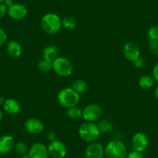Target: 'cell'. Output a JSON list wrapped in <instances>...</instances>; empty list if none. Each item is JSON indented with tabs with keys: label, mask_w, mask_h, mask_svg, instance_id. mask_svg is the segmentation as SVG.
I'll list each match as a JSON object with an SVG mask.
<instances>
[{
	"label": "cell",
	"mask_w": 158,
	"mask_h": 158,
	"mask_svg": "<svg viewBox=\"0 0 158 158\" xmlns=\"http://www.w3.org/2000/svg\"><path fill=\"white\" fill-rule=\"evenodd\" d=\"M57 101L60 106L68 109L77 106L80 102V95L71 87L64 88L57 94Z\"/></svg>",
	"instance_id": "cell-1"
},
{
	"label": "cell",
	"mask_w": 158,
	"mask_h": 158,
	"mask_svg": "<svg viewBox=\"0 0 158 158\" xmlns=\"http://www.w3.org/2000/svg\"><path fill=\"white\" fill-rule=\"evenodd\" d=\"M78 133L81 139L89 143L97 142L101 134L97 124L90 122L81 124L78 130Z\"/></svg>",
	"instance_id": "cell-2"
},
{
	"label": "cell",
	"mask_w": 158,
	"mask_h": 158,
	"mask_svg": "<svg viewBox=\"0 0 158 158\" xmlns=\"http://www.w3.org/2000/svg\"><path fill=\"white\" fill-rule=\"evenodd\" d=\"M128 155L127 146L119 139H113L105 147L106 158H127Z\"/></svg>",
	"instance_id": "cell-3"
},
{
	"label": "cell",
	"mask_w": 158,
	"mask_h": 158,
	"mask_svg": "<svg viewBox=\"0 0 158 158\" xmlns=\"http://www.w3.org/2000/svg\"><path fill=\"white\" fill-rule=\"evenodd\" d=\"M41 27L48 34H55L62 27L61 19L55 13H48L42 18Z\"/></svg>",
	"instance_id": "cell-4"
},
{
	"label": "cell",
	"mask_w": 158,
	"mask_h": 158,
	"mask_svg": "<svg viewBox=\"0 0 158 158\" xmlns=\"http://www.w3.org/2000/svg\"><path fill=\"white\" fill-rule=\"evenodd\" d=\"M73 64L69 59L64 57H59L53 62L52 70L59 76L68 77L73 72Z\"/></svg>",
	"instance_id": "cell-5"
},
{
	"label": "cell",
	"mask_w": 158,
	"mask_h": 158,
	"mask_svg": "<svg viewBox=\"0 0 158 158\" xmlns=\"http://www.w3.org/2000/svg\"><path fill=\"white\" fill-rule=\"evenodd\" d=\"M102 109L98 105L89 104L82 109V118L85 122L95 123L101 118Z\"/></svg>",
	"instance_id": "cell-6"
},
{
	"label": "cell",
	"mask_w": 158,
	"mask_h": 158,
	"mask_svg": "<svg viewBox=\"0 0 158 158\" xmlns=\"http://www.w3.org/2000/svg\"><path fill=\"white\" fill-rule=\"evenodd\" d=\"M48 153L53 158H64L67 154V147L62 141L54 139L51 141L48 147Z\"/></svg>",
	"instance_id": "cell-7"
},
{
	"label": "cell",
	"mask_w": 158,
	"mask_h": 158,
	"mask_svg": "<svg viewBox=\"0 0 158 158\" xmlns=\"http://www.w3.org/2000/svg\"><path fill=\"white\" fill-rule=\"evenodd\" d=\"M133 150L143 153L149 145V139L147 135L143 133H137L133 136L131 141Z\"/></svg>",
	"instance_id": "cell-8"
},
{
	"label": "cell",
	"mask_w": 158,
	"mask_h": 158,
	"mask_svg": "<svg viewBox=\"0 0 158 158\" xmlns=\"http://www.w3.org/2000/svg\"><path fill=\"white\" fill-rule=\"evenodd\" d=\"M9 16L13 20H22L27 16V7L20 3H13L8 7L7 10Z\"/></svg>",
	"instance_id": "cell-9"
},
{
	"label": "cell",
	"mask_w": 158,
	"mask_h": 158,
	"mask_svg": "<svg viewBox=\"0 0 158 158\" xmlns=\"http://www.w3.org/2000/svg\"><path fill=\"white\" fill-rule=\"evenodd\" d=\"M24 127L27 133L33 135H38L44 131V125L39 118H29L25 122Z\"/></svg>",
	"instance_id": "cell-10"
},
{
	"label": "cell",
	"mask_w": 158,
	"mask_h": 158,
	"mask_svg": "<svg viewBox=\"0 0 158 158\" xmlns=\"http://www.w3.org/2000/svg\"><path fill=\"white\" fill-rule=\"evenodd\" d=\"M85 155L86 158H103L105 155V148L100 143H91L86 147Z\"/></svg>",
	"instance_id": "cell-11"
},
{
	"label": "cell",
	"mask_w": 158,
	"mask_h": 158,
	"mask_svg": "<svg viewBox=\"0 0 158 158\" xmlns=\"http://www.w3.org/2000/svg\"><path fill=\"white\" fill-rule=\"evenodd\" d=\"M28 154L30 158H48V147L41 143H35L30 147Z\"/></svg>",
	"instance_id": "cell-12"
},
{
	"label": "cell",
	"mask_w": 158,
	"mask_h": 158,
	"mask_svg": "<svg viewBox=\"0 0 158 158\" xmlns=\"http://www.w3.org/2000/svg\"><path fill=\"white\" fill-rule=\"evenodd\" d=\"M123 54L126 58L130 61L133 62L140 57V50L137 44L133 42H128L124 45Z\"/></svg>",
	"instance_id": "cell-13"
},
{
	"label": "cell",
	"mask_w": 158,
	"mask_h": 158,
	"mask_svg": "<svg viewBox=\"0 0 158 158\" xmlns=\"http://www.w3.org/2000/svg\"><path fill=\"white\" fill-rule=\"evenodd\" d=\"M15 139L10 135H3L0 136V154H6L14 148Z\"/></svg>",
	"instance_id": "cell-14"
},
{
	"label": "cell",
	"mask_w": 158,
	"mask_h": 158,
	"mask_svg": "<svg viewBox=\"0 0 158 158\" xmlns=\"http://www.w3.org/2000/svg\"><path fill=\"white\" fill-rule=\"evenodd\" d=\"M4 111L10 115H16L20 112V104L17 100L14 98L6 99L3 105Z\"/></svg>",
	"instance_id": "cell-15"
},
{
	"label": "cell",
	"mask_w": 158,
	"mask_h": 158,
	"mask_svg": "<svg viewBox=\"0 0 158 158\" xmlns=\"http://www.w3.org/2000/svg\"><path fill=\"white\" fill-rule=\"evenodd\" d=\"M6 51L9 55L13 58H17L20 57L23 54V47L17 40H10L8 42L6 46Z\"/></svg>",
	"instance_id": "cell-16"
},
{
	"label": "cell",
	"mask_w": 158,
	"mask_h": 158,
	"mask_svg": "<svg viewBox=\"0 0 158 158\" xmlns=\"http://www.w3.org/2000/svg\"><path fill=\"white\" fill-rule=\"evenodd\" d=\"M59 54V51L57 48L54 45H49L44 48L43 51V57L45 60L50 62H54L57 58Z\"/></svg>",
	"instance_id": "cell-17"
},
{
	"label": "cell",
	"mask_w": 158,
	"mask_h": 158,
	"mask_svg": "<svg viewBox=\"0 0 158 158\" xmlns=\"http://www.w3.org/2000/svg\"><path fill=\"white\" fill-rule=\"evenodd\" d=\"M155 81L153 77L150 75H143L139 77L138 84L143 89H150L154 85Z\"/></svg>",
	"instance_id": "cell-18"
},
{
	"label": "cell",
	"mask_w": 158,
	"mask_h": 158,
	"mask_svg": "<svg viewBox=\"0 0 158 158\" xmlns=\"http://www.w3.org/2000/svg\"><path fill=\"white\" fill-rule=\"evenodd\" d=\"M71 88L80 95L86 92L88 89V84L83 79H77L72 83Z\"/></svg>",
	"instance_id": "cell-19"
},
{
	"label": "cell",
	"mask_w": 158,
	"mask_h": 158,
	"mask_svg": "<svg viewBox=\"0 0 158 158\" xmlns=\"http://www.w3.org/2000/svg\"><path fill=\"white\" fill-rule=\"evenodd\" d=\"M66 115L71 119H77L82 117V109H80L77 106L67 109Z\"/></svg>",
	"instance_id": "cell-20"
},
{
	"label": "cell",
	"mask_w": 158,
	"mask_h": 158,
	"mask_svg": "<svg viewBox=\"0 0 158 158\" xmlns=\"http://www.w3.org/2000/svg\"><path fill=\"white\" fill-rule=\"evenodd\" d=\"M61 23L62 27L67 30H72L77 26V22H76L75 19L71 16H64L61 19Z\"/></svg>",
	"instance_id": "cell-21"
},
{
	"label": "cell",
	"mask_w": 158,
	"mask_h": 158,
	"mask_svg": "<svg viewBox=\"0 0 158 158\" xmlns=\"http://www.w3.org/2000/svg\"><path fill=\"white\" fill-rule=\"evenodd\" d=\"M101 133H107L113 128V124L108 119H102L97 124Z\"/></svg>",
	"instance_id": "cell-22"
},
{
	"label": "cell",
	"mask_w": 158,
	"mask_h": 158,
	"mask_svg": "<svg viewBox=\"0 0 158 158\" xmlns=\"http://www.w3.org/2000/svg\"><path fill=\"white\" fill-rule=\"evenodd\" d=\"M13 150H14V151L16 152V153H17L18 155L23 156V155L28 153L30 147H29L28 146H27V144L25 143L24 142L19 141V142L17 143H15Z\"/></svg>",
	"instance_id": "cell-23"
},
{
	"label": "cell",
	"mask_w": 158,
	"mask_h": 158,
	"mask_svg": "<svg viewBox=\"0 0 158 158\" xmlns=\"http://www.w3.org/2000/svg\"><path fill=\"white\" fill-rule=\"evenodd\" d=\"M37 67H38V69L41 71V72L47 73L48 72V71L52 70L53 63L43 58L42 60H40L39 62H38Z\"/></svg>",
	"instance_id": "cell-24"
},
{
	"label": "cell",
	"mask_w": 158,
	"mask_h": 158,
	"mask_svg": "<svg viewBox=\"0 0 158 158\" xmlns=\"http://www.w3.org/2000/svg\"><path fill=\"white\" fill-rule=\"evenodd\" d=\"M147 36L150 40H157L158 41V26H152L148 30Z\"/></svg>",
	"instance_id": "cell-25"
},
{
	"label": "cell",
	"mask_w": 158,
	"mask_h": 158,
	"mask_svg": "<svg viewBox=\"0 0 158 158\" xmlns=\"http://www.w3.org/2000/svg\"><path fill=\"white\" fill-rule=\"evenodd\" d=\"M149 51L153 55L158 56V41L157 40H150L149 42Z\"/></svg>",
	"instance_id": "cell-26"
},
{
	"label": "cell",
	"mask_w": 158,
	"mask_h": 158,
	"mask_svg": "<svg viewBox=\"0 0 158 158\" xmlns=\"http://www.w3.org/2000/svg\"><path fill=\"white\" fill-rule=\"evenodd\" d=\"M7 41V34L6 32L2 28L0 27V47L2 46Z\"/></svg>",
	"instance_id": "cell-27"
},
{
	"label": "cell",
	"mask_w": 158,
	"mask_h": 158,
	"mask_svg": "<svg viewBox=\"0 0 158 158\" xmlns=\"http://www.w3.org/2000/svg\"><path fill=\"white\" fill-rule=\"evenodd\" d=\"M133 64H134V66L136 67V68H143V67L144 66V64H145V59L143 58V57H139L137 59H136V60H134V61L133 62Z\"/></svg>",
	"instance_id": "cell-28"
},
{
	"label": "cell",
	"mask_w": 158,
	"mask_h": 158,
	"mask_svg": "<svg viewBox=\"0 0 158 158\" xmlns=\"http://www.w3.org/2000/svg\"><path fill=\"white\" fill-rule=\"evenodd\" d=\"M127 158H145L143 155V153H139V152H136L133 150L130 153H128Z\"/></svg>",
	"instance_id": "cell-29"
},
{
	"label": "cell",
	"mask_w": 158,
	"mask_h": 158,
	"mask_svg": "<svg viewBox=\"0 0 158 158\" xmlns=\"http://www.w3.org/2000/svg\"><path fill=\"white\" fill-rule=\"evenodd\" d=\"M7 10H8V7L2 2L0 3V19H2L6 14L7 13Z\"/></svg>",
	"instance_id": "cell-30"
},
{
	"label": "cell",
	"mask_w": 158,
	"mask_h": 158,
	"mask_svg": "<svg viewBox=\"0 0 158 158\" xmlns=\"http://www.w3.org/2000/svg\"><path fill=\"white\" fill-rule=\"evenodd\" d=\"M152 74H153V76H152V77H153L154 81L158 82V62L156 64H155V65L153 66Z\"/></svg>",
	"instance_id": "cell-31"
},
{
	"label": "cell",
	"mask_w": 158,
	"mask_h": 158,
	"mask_svg": "<svg viewBox=\"0 0 158 158\" xmlns=\"http://www.w3.org/2000/svg\"><path fill=\"white\" fill-rule=\"evenodd\" d=\"M48 138L51 141L54 140V139H55V133H53V132H50L48 134Z\"/></svg>",
	"instance_id": "cell-32"
},
{
	"label": "cell",
	"mask_w": 158,
	"mask_h": 158,
	"mask_svg": "<svg viewBox=\"0 0 158 158\" xmlns=\"http://www.w3.org/2000/svg\"><path fill=\"white\" fill-rule=\"evenodd\" d=\"M3 3L5 4L7 7H9V6H10L11 5H13L14 2H13V0H5Z\"/></svg>",
	"instance_id": "cell-33"
},
{
	"label": "cell",
	"mask_w": 158,
	"mask_h": 158,
	"mask_svg": "<svg viewBox=\"0 0 158 158\" xmlns=\"http://www.w3.org/2000/svg\"><path fill=\"white\" fill-rule=\"evenodd\" d=\"M154 96H155V98L158 100V85L156 86V89H155V90H154Z\"/></svg>",
	"instance_id": "cell-34"
},
{
	"label": "cell",
	"mask_w": 158,
	"mask_h": 158,
	"mask_svg": "<svg viewBox=\"0 0 158 158\" xmlns=\"http://www.w3.org/2000/svg\"><path fill=\"white\" fill-rule=\"evenodd\" d=\"M5 102H6V99L3 98V97H0V106H3Z\"/></svg>",
	"instance_id": "cell-35"
},
{
	"label": "cell",
	"mask_w": 158,
	"mask_h": 158,
	"mask_svg": "<svg viewBox=\"0 0 158 158\" xmlns=\"http://www.w3.org/2000/svg\"><path fill=\"white\" fill-rule=\"evenodd\" d=\"M2 118H3V112L2 111L0 110V121L2 120Z\"/></svg>",
	"instance_id": "cell-36"
},
{
	"label": "cell",
	"mask_w": 158,
	"mask_h": 158,
	"mask_svg": "<svg viewBox=\"0 0 158 158\" xmlns=\"http://www.w3.org/2000/svg\"><path fill=\"white\" fill-rule=\"evenodd\" d=\"M21 158H30V156H29L28 153H27V154H24L23 155V156H21Z\"/></svg>",
	"instance_id": "cell-37"
},
{
	"label": "cell",
	"mask_w": 158,
	"mask_h": 158,
	"mask_svg": "<svg viewBox=\"0 0 158 158\" xmlns=\"http://www.w3.org/2000/svg\"><path fill=\"white\" fill-rule=\"evenodd\" d=\"M4 1H5V0H0V3H2V2H4Z\"/></svg>",
	"instance_id": "cell-38"
},
{
	"label": "cell",
	"mask_w": 158,
	"mask_h": 158,
	"mask_svg": "<svg viewBox=\"0 0 158 158\" xmlns=\"http://www.w3.org/2000/svg\"><path fill=\"white\" fill-rule=\"evenodd\" d=\"M0 158H1V157H0Z\"/></svg>",
	"instance_id": "cell-39"
}]
</instances>
